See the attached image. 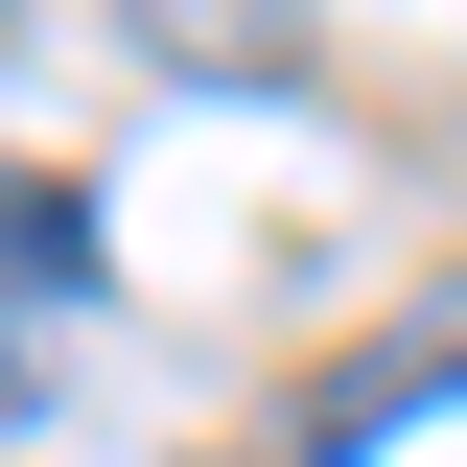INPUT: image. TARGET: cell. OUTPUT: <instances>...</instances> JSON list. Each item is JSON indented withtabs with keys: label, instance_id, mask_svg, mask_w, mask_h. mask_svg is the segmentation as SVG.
Wrapping results in <instances>:
<instances>
[{
	"label": "cell",
	"instance_id": "cell-1",
	"mask_svg": "<svg viewBox=\"0 0 467 467\" xmlns=\"http://www.w3.org/2000/svg\"><path fill=\"white\" fill-rule=\"evenodd\" d=\"M444 398H467V281H420L398 327H350L327 374H304V420H281V444H304V467H374L398 420H444Z\"/></svg>",
	"mask_w": 467,
	"mask_h": 467
},
{
	"label": "cell",
	"instance_id": "cell-2",
	"mask_svg": "<svg viewBox=\"0 0 467 467\" xmlns=\"http://www.w3.org/2000/svg\"><path fill=\"white\" fill-rule=\"evenodd\" d=\"M0 304H24V327L94 304V187H70V164H0Z\"/></svg>",
	"mask_w": 467,
	"mask_h": 467
}]
</instances>
